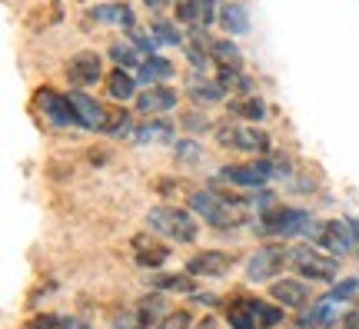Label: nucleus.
Segmentation results:
<instances>
[{"label":"nucleus","instance_id":"nucleus-1","mask_svg":"<svg viewBox=\"0 0 359 329\" xmlns=\"http://www.w3.org/2000/svg\"><path fill=\"white\" fill-rule=\"evenodd\" d=\"M190 210L200 213L217 229H230V227H240L246 220V206L243 200H230L217 190H193L190 193Z\"/></svg>","mask_w":359,"mask_h":329},{"label":"nucleus","instance_id":"nucleus-2","mask_svg":"<svg viewBox=\"0 0 359 329\" xmlns=\"http://www.w3.org/2000/svg\"><path fill=\"white\" fill-rule=\"evenodd\" d=\"M226 323H230V329H273L283 323V309L263 303V300L236 296L226 306Z\"/></svg>","mask_w":359,"mask_h":329},{"label":"nucleus","instance_id":"nucleus-3","mask_svg":"<svg viewBox=\"0 0 359 329\" xmlns=\"http://www.w3.org/2000/svg\"><path fill=\"white\" fill-rule=\"evenodd\" d=\"M147 227L156 229V233H163V236H170V240H177V243L196 240V220H193V213L183 210V206H154V210L147 213Z\"/></svg>","mask_w":359,"mask_h":329},{"label":"nucleus","instance_id":"nucleus-4","mask_svg":"<svg viewBox=\"0 0 359 329\" xmlns=\"http://www.w3.org/2000/svg\"><path fill=\"white\" fill-rule=\"evenodd\" d=\"M309 236L326 246L330 253L346 256L353 253V246L359 243V220H326V223H313Z\"/></svg>","mask_w":359,"mask_h":329},{"label":"nucleus","instance_id":"nucleus-5","mask_svg":"<svg viewBox=\"0 0 359 329\" xmlns=\"http://www.w3.org/2000/svg\"><path fill=\"white\" fill-rule=\"evenodd\" d=\"M313 216L299 206H269L259 213V233L269 236H296V233H309Z\"/></svg>","mask_w":359,"mask_h":329},{"label":"nucleus","instance_id":"nucleus-6","mask_svg":"<svg viewBox=\"0 0 359 329\" xmlns=\"http://www.w3.org/2000/svg\"><path fill=\"white\" fill-rule=\"evenodd\" d=\"M290 263H293L296 273H303L306 279H316V283H333L336 273H339V263L333 256H323L320 250L313 246H296L290 250Z\"/></svg>","mask_w":359,"mask_h":329},{"label":"nucleus","instance_id":"nucleus-7","mask_svg":"<svg viewBox=\"0 0 359 329\" xmlns=\"http://www.w3.org/2000/svg\"><path fill=\"white\" fill-rule=\"evenodd\" d=\"M217 143L219 147H230L240 153H263L269 150V137L257 127H240V123H226L217 130Z\"/></svg>","mask_w":359,"mask_h":329},{"label":"nucleus","instance_id":"nucleus-8","mask_svg":"<svg viewBox=\"0 0 359 329\" xmlns=\"http://www.w3.org/2000/svg\"><path fill=\"white\" fill-rule=\"evenodd\" d=\"M286 263H290L286 246H263V250H257V253L250 256V263H246V279H250V283H269L276 273H283Z\"/></svg>","mask_w":359,"mask_h":329},{"label":"nucleus","instance_id":"nucleus-9","mask_svg":"<svg viewBox=\"0 0 359 329\" xmlns=\"http://www.w3.org/2000/svg\"><path fill=\"white\" fill-rule=\"evenodd\" d=\"M160 313H163V300H160V293H150V296H143L133 309L116 313V316H114V329H147V326H156Z\"/></svg>","mask_w":359,"mask_h":329},{"label":"nucleus","instance_id":"nucleus-10","mask_svg":"<svg viewBox=\"0 0 359 329\" xmlns=\"http://www.w3.org/2000/svg\"><path fill=\"white\" fill-rule=\"evenodd\" d=\"M276 173V166L269 163V160H253V163H230L223 166V173L219 177L236 183V187H250V190H257V187H266L269 180Z\"/></svg>","mask_w":359,"mask_h":329},{"label":"nucleus","instance_id":"nucleus-11","mask_svg":"<svg viewBox=\"0 0 359 329\" xmlns=\"http://www.w3.org/2000/svg\"><path fill=\"white\" fill-rule=\"evenodd\" d=\"M34 103L40 107V114L47 116L50 123H57V127H70V123H77V110H74L70 97L57 93V90H37V93H34Z\"/></svg>","mask_w":359,"mask_h":329},{"label":"nucleus","instance_id":"nucleus-12","mask_svg":"<svg viewBox=\"0 0 359 329\" xmlns=\"http://www.w3.org/2000/svg\"><path fill=\"white\" fill-rule=\"evenodd\" d=\"M233 269V256L230 253H219V250H206V253H196L187 260V273L190 276H226Z\"/></svg>","mask_w":359,"mask_h":329},{"label":"nucleus","instance_id":"nucleus-13","mask_svg":"<svg viewBox=\"0 0 359 329\" xmlns=\"http://www.w3.org/2000/svg\"><path fill=\"white\" fill-rule=\"evenodd\" d=\"M70 103H74V110H77V123L87 130H100L103 133V123H107V107L100 100H93L87 93H67Z\"/></svg>","mask_w":359,"mask_h":329},{"label":"nucleus","instance_id":"nucleus-14","mask_svg":"<svg viewBox=\"0 0 359 329\" xmlns=\"http://www.w3.org/2000/svg\"><path fill=\"white\" fill-rule=\"evenodd\" d=\"M177 107V90L170 87H160V83H154V87H147L143 93H137V114H167V110H173Z\"/></svg>","mask_w":359,"mask_h":329},{"label":"nucleus","instance_id":"nucleus-15","mask_svg":"<svg viewBox=\"0 0 359 329\" xmlns=\"http://www.w3.org/2000/svg\"><path fill=\"white\" fill-rule=\"evenodd\" d=\"M213 4H217V0H180V4H177V17L183 20V24H190V30H193V27L206 30V27L219 17V13L213 11Z\"/></svg>","mask_w":359,"mask_h":329},{"label":"nucleus","instance_id":"nucleus-16","mask_svg":"<svg viewBox=\"0 0 359 329\" xmlns=\"http://www.w3.org/2000/svg\"><path fill=\"white\" fill-rule=\"evenodd\" d=\"M67 76L77 83V87H90L103 76V64L97 53H77L70 64H67Z\"/></svg>","mask_w":359,"mask_h":329},{"label":"nucleus","instance_id":"nucleus-17","mask_svg":"<svg viewBox=\"0 0 359 329\" xmlns=\"http://www.w3.org/2000/svg\"><path fill=\"white\" fill-rule=\"evenodd\" d=\"M269 296L280 306H293V309H303V306L309 303L306 283H299V279H276V283L269 286Z\"/></svg>","mask_w":359,"mask_h":329},{"label":"nucleus","instance_id":"nucleus-18","mask_svg":"<svg viewBox=\"0 0 359 329\" xmlns=\"http://www.w3.org/2000/svg\"><path fill=\"white\" fill-rule=\"evenodd\" d=\"M90 17H93V20H100V24L127 27V30L137 27V13L130 11L127 4H97V7L90 11Z\"/></svg>","mask_w":359,"mask_h":329},{"label":"nucleus","instance_id":"nucleus-19","mask_svg":"<svg viewBox=\"0 0 359 329\" xmlns=\"http://www.w3.org/2000/svg\"><path fill=\"white\" fill-rule=\"evenodd\" d=\"M133 246H137V266H143V269H156V266H163L170 260L167 246L147 240V236H133Z\"/></svg>","mask_w":359,"mask_h":329},{"label":"nucleus","instance_id":"nucleus-20","mask_svg":"<svg viewBox=\"0 0 359 329\" xmlns=\"http://www.w3.org/2000/svg\"><path fill=\"white\" fill-rule=\"evenodd\" d=\"M219 24H223V30L233 34V37L250 34V11H246V4H226V7L219 11Z\"/></svg>","mask_w":359,"mask_h":329},{"label":"nucleus","instance_id":"nucleus-21","mask_svg":"<svg viewBox=\"0 0 359 329\" xmlns=\"http://www.w3.org/2000/svg\"><path fill=\"white\" fill-rule=\"evenodd\" d=\"M137 74H140L143 83L154 87V83H160V80H170V76H173V64H170L167 57H156L154 53V57H147V60L137 67Z\"/></svg>","mask_w":359,"mask_h":329},{"label":"nucleus","instance_id":"nucleus-22","mask_svg":"<svg viewBox=\"0 0 359 329\" xmlns=\"http://www.w3.org/2000/svg\"><path fill=\"white\" fill-rule=\"evenodd\" d=\"M107 93L114 97V100H130L133 93H137V80L123 70V67H116L107 74Z\"/></svg>","mask_w":359,"mask_h":329},{"label":"nucleus","instance_id":"nucleus-23","mask_svg":"<svg viewBox=\"0 0 359 329\" xmlns=\"http://www.w3.org/2000/svg\"><path fill=\"white\" fill-rule=\"evenodd\" d=\"M137 143H170L173 140V123L170 120H147L143 127H137Z\"/></svg>","mask_w":359,"mask_h":329},{"label":"nucleus","instance_id":"nucleus-24","mask_svg":"<svg viewBox=\"0 0 359 329\" xmlns=\"http://www.w3.org/2000/svg\"><path fill=\"white\" fill-rule=\"evenodd\" d=\"M223 83L219 80H206V76H200V74H193L190 76V97L193 100H203V103H217V100H223Z\"/></svg>","mask_w":359,"mask_h":329},{"label":"nucleus","instance_id":"nucleus-25","mask_svg":"<svg viewBox=\"0 0 359 329\" xmlns=\"http://www.w3.org/2000/svg\"><path fill=\"white\" fill-rule=\"evenodd\" d=\"M110 60H116V67L127 70V67H140L147 57L137 51L133 40H114V43H110Z\"/></svg>","mask_w":359,"mask_h":329},{"label":"nucleus","instance_id":"nucleus-26","mask_svg":"<svg viewBox=\"0 0 359 329\" xmlns=\"http://www.w3.org/2000/svg\"><path fill=\"white\" fill-rule=\"evenodd\" d=\"M210 60H217L219 67H240L243 53H240V47H236L230 37H219V40H213V47H210Z\"/></svg>","mask_w":359,"mask_h":329},{"label":"nucleus","instance_id":"nucleus-27","mask_svg":"<svg viewBox=\"0 0 359 329\" xmlns=\"http://www.w3.org/2000/svg\"><path fill=\"white\" fill-rule=\"evenodd\" d=\"M196 276H190V273H180V276H150V286H156V290L163 293H193V283Z\"/></svg>","mask_w":359,"mask_h":329},{"label":"nucleus","instance_id":"nucleus-28","mask_svg":"<svg viewBox=\"0 0 359 329\" xmlns=\"http://www.w3.org/2000/svg\"><path fill=\"white\" fill-rule=\"evenodd\" d=\"M217 80L223 83V90H240V93H250V90H253V80L246 74H240V67H219Z\"/></svg>","mask_w":359,"mask_h":329},{"label":"nucleus","instance_id":"nucleus-29","mask_svg":"<svg viewBox=\"0 0 359 329\" xmlns=\"http://www.w3.org/2000/svg\"><path fill=\"white\" fill-rule=\"evenodd\" d=\"M230 114L243 116V120H263L266 116V103L259 97H246V100H233L230 103Z\"/></svg>","mask_w":359,"mask_h":329},{"label":"nucleus","instance_id":"nucleus-30","mask_svg":"<svg viewBox=\"0 0 359 329\" xmlns=\"http://www.w3.org/2000/svg\"><path fill=\"white\" fill-rule=\"evenodd\" d=\"M150 34H154V40H156V43H163V47L183 43V37L177 34V27L170 24V20H154V27H150Z\"/></svg>","mask_w":359,"mask_h":329},{"label":"nucleus","instance_id":"nucleus-31","mask_svg":"<svg viewBox=\"0 0 359 329\" xmlns=\"http://www.w3.org/2000/svg\"><path fill=\"white\" fill-rule=\"evenodd\" d=\"M130 130V114L123 107L116 110H107V123H103V133H127Z\"/></svg>","mask_w":359,"mask_h":329},{"label":"nucleus","instance_id":"nucleus-32","mask_svg":"<svg viewBox=\"0 0 359 329\" xmlns=\"http://www.w3.org/2000/svg\"><path fill=\"white\" fill-rule=\"evenodd\" d=\"M177 163H196L200 156H203V150H200V143L196 140H177Z\"/></svg>","mask_w":359,"mask_h":329},{"label":"nucleus","instance_id":"nucleus-33","mask_svg":"<svg viewBox=\"0 0 359 329\" xmlns=\"http://www.w3.org/2000/svg\"><path fill=\"white\" fill-rule=\"evenodd\" d=\"M356 293H359V279H343V283H336V290L330 296H333L336 303H349Z\"/></svg>","mask_w":359,"mask_h":329},{"label":"nucleus","instance_id":"nucleus-34","mask_svg":"<svg viewBox=\"0 0 359 329\" xmlns=\"http://www.w3.org/2000/svg\"><path fill=\"white\" fill-rule=\"evenodd\" d=\"M130 40L137 43V51H140L143 57H154V47H160V43H156V40H154V34H140L137 27L130 30Z\"/></svg>","mask_w":359,"mask_h":329},{"label":"nucleus","instance_id":"nucleus-35","mask_svg":"<svg viewBox=\"0 0 359 329\" xmlns=\"http://www.w3.org/2000/svg\"><path fill=\"white\" fill-rule=\"evenodd\" d=\"M156 329H190V313H187V309H177V313L163 316V323Z\"/></svg>","mask_w":359,"mask_h":329},{"label":"nucleus","instance_id":"nucleus-36","mask_svg":"<svg viewBox=\"0 0 359 329\" xmlns=\"http://www.w3.org/2000/svg\"><path fill=\"white\" fill-rule=\"evenodd\" d=\"M27 329H64V319H60V316H50V313H47V316L30 319V323H27Z\"/></svg>","mask_w":359,"mask_h":329},{"label":"nucleus","instance_id":"nucleus-37","mask_svg":"<svg viewBox=\"0 0 359 329\" xmlns=\"http://www.w3.org/2000/svg\"><path fill=\"white\" fill-rule=\"evenodd\" d=\"M183 127H190V130H206V127H210V120H206V116L190 114V116H183Z\"/></svg>","mask_w":359,"mask_h":329},{"label":"nucleus","instance_id":"nucleus-38","mask_svg":"<svg viewBox=\"0 0 359 329\" xmlns=\"http://www.w3.org/2000/svg\"><path fill=\"white\" fill-rule=\"evenodd\" d=\"M196 303H217V296H213V293H196Z\"/></svg>","mask_w":359,"mask_h":329},{"label":"nucleus","instance_id":"nucleus-39","mask_svg":"<svg viewBox=\"0 0 359 329\" xmlns=\"http://www.w3.org/2000/svg\"><path fill=\"white\" fill-rule=\"evenodd\" d=\"M143 4H147L150 11H163V7H167L170 0H143Z\"/></svg>","mask_w":359,"mask_h":329},{"label":"nucleus","instance_id":"nucleus-40","mask_svg":"<svg viewBox=\"0 0 359 329\" xmlns=\"http://www.w3.org/2000/svg\"><path fill=\"white\" fill-rule=\"evenodd\" d=\"M64 329H90V326L80 323V319H64Z\"/></svg>","mask_w":359,"mask_h":329},{"label":"nucleus","instance_id":"nucleus-41","mask_svg":"<svg viewBox=\"0 0 359 329\" xmlns=\"http://www.w3.org/2000/svg\"><path fill=\"white\" fill-rule=\"evenodd\" d=\"M356 329H359V326H356Z\"/></svg>","mask_w":359,"mask_h":329}]
</instances>
